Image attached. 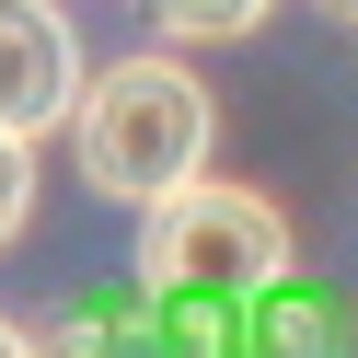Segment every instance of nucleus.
Wrapping results in <instances>:
<instances>
[{"label": "nucleus", "instance_id": "1", "mask_svg": "<svg viewBox=\"0 0 358 358\" xmlns=\"http://www.w3.org/2000/svg\"><path fill=\"white\" fill-rule=\"evenodd\" d=\"M208 81L185 70V58L162 47H127L104 58V70H81L70 93V150L81 173H93L104 196H127V208H150L162 185H185V173H208Z\"/></svg>", "mask_w": 358, "mask_h": 358}, {"label": "nucleus", "instance_id": "2", "mask_svg": "<svg viewBox=\"0 0 358 358\" xmlns=\"http://www.w3.org/2000/svg\"><path fill=\"white\" fill-rule=\"evenodd\" d=\"M289 278V208L255 185L185 173L139 208V289L162 301H266Z\"/></svg>", "mask_w": 358, "mask_h": 358}, {"label": "nucleus", "instance_id": "3", "mask_svg": "<svg viewBox=\"0 0 358 358\" xmlns=\"http://www.w3.org/2000/svg\"><path fill=\"white\" fill-rule=\"evenodd\" d=\"M70 93H81V35L58 0H0V127L12 139H47L70 127Z\"/></svg>", "mask_w": 358, "mask_h": 358}, {"label": "nucleus", "instance_id": "4", "mask_svg": "<svg viewBox=\"0 0 358 358\" xmlns=\"http://www.w3.org/2000/svg\"><path fill=\"white\" fill-rule=\"evenodd\" d=\"M150 12H162V24L185 35V47H231V35H255L266 12H278V0H150Z\"/></svg>", "mask_w": 358, "mask_h": 358}, {"label": "nucleus", "instance_id": "5", "mask_svg": "<svg viewBox=\"0 0 358 358\" xmlns=\"http://www.w3.org/2000/svg\"><path fill=\"white\" fill-rule=\"evenodd\" d=\"M24 208H35V139H12V127H0V243L24 231Z\"/></svg>", "mask_w": 358, "mask_h": 358}, {"label": "nucleus", "instance_id": "6", "mask_svg": "<svg viewBox=\"0 0 358 358\" xmlns=\"http://www.w3.org/2000/svg\"><path fill=\"white\" fill-rule=\"evenodd\" d=\"M35 358H139V347H127L116 324H70V335H47Z\"/></svg>", "mask_w": 358, "mask_h": 358}, {"label": "nucleus", "instance_id": "7", "mask_svg": "<svg viewBox=\"0 0 358 358\" xmlns=\"http://www.w3.org/2000/svg\"><path fill=\"white\" fill-rule=\"evenodd\" d=\"M0 358H35V335H24V324H12V312H0Z\"/></svg>", "mask_w": 358, "mask_h": 358}, {"label": "nucleus", "instance_id": "8", "mask_svg": "<svg viewBox=\"0 0 358 358\" xmlns=\"http://www.w3.org/2000/svg\"><path fill=\"white\" fill-rule=\"evenodd\" d=\"M324 12H347V24H358V0H324Z\"/></svg>", "mask_w": 358, "mask_h": 358}]
</instances>
